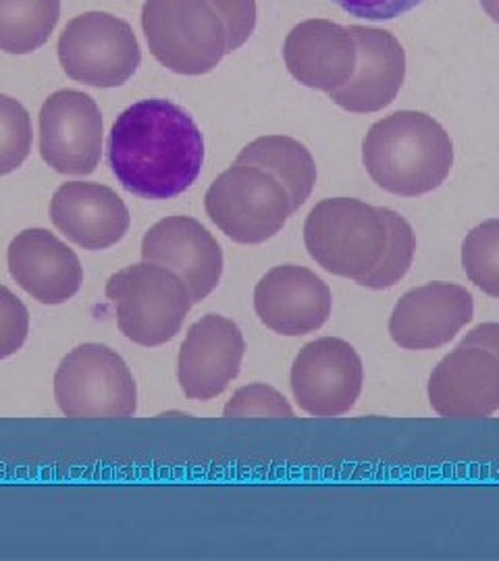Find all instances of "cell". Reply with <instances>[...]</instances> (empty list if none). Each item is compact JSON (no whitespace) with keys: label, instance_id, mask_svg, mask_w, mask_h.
Returning a JSON list of instances; mask_svg holds the SVG:
<instances>
[{"label":"cell","instance_id":"obj_1","mask_svg":"<svg viewBox=\"0 0 499 561\" xmlns=\"http://www.w3.org/2000/svg\"><path fill=\"white\" fill-rule=\"evenodd\" d=\"M109 164L127 192L146 201H171L199 180L204 138L180 104L136 102L111 129Z\"/></svg>","mask_w":499,"mask_h":561},{"label":"cell","instance_id":"obj_2","mask_svg":"<svg viewBox=\"0 0 499 561\" xmlns=\"http://www.w3.org/2000/svg\"><path fill=\"white\" fill-rule=\"evenodd\" d=\"M362 162L385 192L417 198L447 180L454 144L440 121L419 111H399L368 129L362 141Z\"/></svg>","mask_w":499,"mask_h":561},{"label":"cell","instance_id":"obj_3","mask_svg":"<svg viewBox=\"0 0 499 561\" xmlns=\"http://www.w3.org/2000/svg\"><path fill=\"white\" fill-rule=\"evenodd\" d=\"M387 240V208L356 198L319 202L304 225L310 259L327 273L356 283L377 268Z\"/></svg>","mask_w":499,"mask_h":561},{"label":"cell","instance_id":"obj_4","mask_svg":"<svg viewBox=\"0 0 499 561\" xmlns=\"http://www.w3.org/2000/svg\"><path fill=\"white\" fill-rule=\"evenodd\" d=\"M141 27L152 57L173 73H211L229 55V30L211 0H146Z\"/></svg>","mask_w":499,"mask_h":561},{"label":"cell","instance_id":"obj_5","mask_svg":"<svg viewBox=\"0 0 499 561\" xmlns=\"http://www.w3.org/2000/svg\"><path fill=\"white\" fill-rule=\"evenodd\" d=\"M106 298L115 304L121 333L144 347L173 340L194 304L180 275L146 261L106 280Z\"/></svg>","mask_w":499,"mask_h":561},{"label":"cell","instance_id":"obj_6","mask_svg":"<svg viewBox=\"0 0 499 561\" xmlns=\"http://www.w3.org/2000/svg\"><path fill=\"white\" fill-rule=\"evenodd\" d=\"M211 221L229 240L262 243L271 240L294 215L285 187L264 169L234 162L204 196Z\"/></svg>","mask_w":499,"mask_h":561},{"label":"cell","instance_id":"obj_7","mask_svg":"<svg viewBox=\"0 0 499 561\" xmlns=\"http://www.w3.org/2000/svg\"><path fill=\"white\" fill-rule=\"evenodd\" d=\"M55 400L65 416L127 419L138 410V389L117 352L100 343H83L60 362Z\"/></svg>","mask_w":499,"mask_h":561},{"label":"cell","instance_id":"obj_8","mask_svg":"<svg viewBox=\"0 0 499 561\" xmlns=\"http://www.w3.org/2000/svg\"><path fill=\"white\" fill-rule=\"evenodd\" d=\"M63 71L94 88H117L138 71L141 50L127 21L90 11L69 21L59 38Z\"/></svg>","mask_w":499,"mask_h":561},{"label":"cell","instance_id":"obj_9","mask_svg":"<svg viewBox=\"0 0 499 561\" xmlns=\"http://www.w3.org/2000/svg\"><path fill=\"white\" fill-rule=\"evenodd\" d=\"M364 382L359 352L338 337L310 341L292 366L294 400L310 416H341L350 412Z\"/></svg>","mask_w":499,"mask_h":561},{"label":"cell","instance_id":"obj_10","mask_svg":"<svg viewBox=\"0 0 499 561\" xmlns=\"http://www.w3.org/2000/svg\"><path fill=\"white\" fill-rule=\"evenodd\" d=\"M99 104L78 90H59L42 104V159L63 175H90L102 157Z\"/></svg>","mask_w":499,"mask_h":561},{"label":"cell","instance_id":"obj_11","mask_svg":"<svg viewBox=\"0 0 499 561\" xmlns=\"http://www.w3.org/2000/svg\"><path fill=\"white\" fill-rule=\"evenodd\" d=\"M473 314L475 301L466 287L435 280L399 298L389 319V335L404 350H438L454 340Z\"/></svg>","mask_w":499,"mask_h":561},{"label":"cell","instance_id":"obj_12","mask_svg":"<svg viewBox=\"0 0 499 561\" xmlns=\"http://www.w3.org/2000/svg\"><path fill=\"white\" fill-rule=\"evenodd\" d=\"M246 341L240 327L220 314L194 322L181 345L178 379L188 400L208 401L220 396L240 375Z\"/></svg>","mask_w":499,"mask_h":561},{"label":"cell","instance_id":"obj_13","mask_svg":"<svg viewBox=\"0 0 499 561\" xmlns=\"http://www.w3.org/2000/svg\"><path fill=\"white\" fill-rule=\"evenodd\" d=\"M141 259L180 275L194 304L206 300L223 275L219 241L192 217H167L150 227L141 240Z\"/></svg>","mask_w":499,"mask_h":561},{"label":"cell","instance_id":"obj_14","mask_svg":"<svg viewBox=\"0 0 499 561\" xmlns=\"http://www.w3.org/2000/svg\"><path fill=\"white\" fill-rule=\"evenodd\" d=\"M331 289L306 266L283 264L271 268L254 289L260 322L285 337L320 329L331 317Z\"/></svg>","mask_w":499,"mask_h":561},{"label":"cell","instance_id":"obj_15","mask_svg":"<svg viewBox=\"0 0 499 561\" xmlns=\"http://www.w3.org/2000/svg\"><path fill=\"white\" fill-rule=\"evenodd\" d=\"M427 393L440 416H494L499 412L498 356L479 345L460 343L431 373Z\"/></svg>","mask_w":499,"mask_h":561},{"label":"cell","instance_id":"obj_16","mask_svg":"<svg viewBox=\"0 0 499 561\" xmlns=\"http://www.w3.org/2000/svg\"><path fill=\"white\" fill-rule=\"evenodd\" d=\"M283 59L299 83L331 94L352 80L359 65V44L352 30L340 23L302 21L285 38Z\"/></svg>","mask_w":499,"mask_h":561},{"label":"cell","instance_id":"obj_17","mask_svg":"<svg viewBox=\"0 0 499 561\" xmlns=\"http://www.w3.org/2000/svg\"><path fill=\"white\" fill-rule=\"evenodd\" d=\"M9 273L34 300L59 306L80 291L83 280L78 254L46 229H25L11 241Z\"/></svg>","mask_w":499,"mask_h":561},{"label":"cell","instance_id":"obj_18","mask_svg":"<svg viewBox=\"0 0 499 561\" xmlns=\"http://www.w3.org/2000/svg\"><path fill=\"white\" fill-rule=\"evenodd\" d=\"M50 219L83 250H106L125 238L129 210L117 192L90 181L63 183L50 201Z\"/></svg>","mask_w":499,"mask_h":561},{"label":"cell","instance_id":"obj_19","mask_svg":"<svg viewBox=\"0 0 499 561\" xmlns=\"http://www.w3.org/2000/svg\"><path fill=\"white\" fill-rule=\"evenodd\" d=\"M359 44V65L331 101L350 113H377L396 101L406 78V53L398 38L379 27L350 25Z\"/></svg>","mask_w":499,"mask_h":561},{"label":"cell","instance_id":"obj_20","mask_svg":"<svg viewBox=\"0 0 499 561\" xmlns=\"http://www.w3.org/2000/svg\"><path fill=\"white\" fill-rule=\"evenodd\" d=\"M236 162L271 173L285 187L294 213L310 198L317 183V164L304 144L287 136H262L250 141Z\"/></svg>","mask_w":499,"mask_h":561},{"label":"cell","instance_id":"obj_21","mask_svg":"<svg viewBox=\"0 0 499 561\" xmlns=\"http://www.w3.org/2000/svg\"><path fill=\"white\" fill-rule=\"evenodd\" d=\"M60 0H0V50L30 55L55 32Z\"/></svg>","mask_w":499,"mask_h":561},{"label":"cell","instance_id":"obj_22","mask_svg":"<svg viewBox=\"0 0 499 561\" xmlns=\"http://www.w3.org/2000/svg\"><path fill=\"white\" fill-rule=\"evenodd\" d=\"M462 266L470 283L499 300V219L480 222L464 238Z\"/></svg>","mask_w":499,"mask_h":561},{"label":"cell","instance_id":"obj_23","mask_svg":"<svg viewBox=\"0 0 499 561\" xmlns=\"http://www.w3.org/2000/svg\"><path fill=\"white\" fill-rule=\"evenodd\" d=\"M387 222H389V240L385 254L377 268L359 280V285L366 289H389L404 279L415 261L417 252V236L412 225L399 217L396 210L387 208Z\"/></svg>","mask_w":499,"mask_h":561},{"label":"cell","instance_id":"obj_24","mask_svg":"<svg viewBox=\"0 0 499 561\" xmlns=\"http://www.w3.org/2000/svg\"><path fill=\"white\" fill-rule=\"evenodd\" d=\"M32 150V121L23 104L0 94V178L18 171Z\"/></svg>","mask_w":499,"mask_h":561},{"label":"cell","instance_id":"obj_25","mask_svg":"<svg viewBox=\"0 0 499 561\" xmlns=\"http://www.w3.org/2000/svg\"><path fill=\"white\" fill-rule=\"evenodd\" d=\"M223 414L227 419L234 416H283V419H292L294 410L287 403V400L281 396L277 389L254 382V385H246L234 393V398L227 401Z\"/></svg>","mask_w":499,"mask_h":561},{"label":"cell","instance_id":"obj_26","mask_svg":"<svg viewBox=\"0 0 499 561\" xmlns=\"http://www.w3.org/2000/svg\"><path fill=\"white\" fill-rule=\"evenodd\" d=\"M30 333V312L25 304L4 285H0V360L20 352Z\"/></svg>","mask_w":499,"mask_h":561},{"label":"cell","instance_id":"obj_27","mask_svg":"<svg viewBox=\"0 0 499 561\" xmlns=\"http://www.w3.org/2000/svg\"><path fill=\"white\" fill-rule=\"evenodd\" d=\"M229 30V50H238L257 27V0H211Z\"/></svg>","mask_w":499,"mask_h":561},{"label":"cell","instance_id":"obj_28","mask_svg":"<svg viewBox=\"0 0 499 561\" xmlns=\"http://www.w3.org/2000/svg\"><path fill=\"white\" fill-rule=\"evenodd\" d=\"M345 13L359 20L387 21L419 7L422 0H333Z\"/></svg>","mask_w":499,"mask_h":561},{"label":"cell","instance_id":"obj_29","mask_svg":"<svg viewBox=\"0 0 499 561\" xmlns=\"http://www.w3.org/2000/svg\"><path fill=\"white\" fill-rule=\"evenodd\" d=\"M462 343L485 347L491 354H496L499 360V322H483L477 329H473Z\"/></svg>","mask_w":499,"mask_h":561},{"label":"cell","instance_id":"obj_30","mask_svg":"<svg viewBox=\"0 0 499 561\" xmlns=\"http://www.w3.org/2000/svg\"><path fill=\"white\" fill-rule=\"evenodd\" d=\"M480 4L485 9V13L499 23V0H480Z\"/></svg>","mask_w":499,"mask_h":561}]
</instances>
